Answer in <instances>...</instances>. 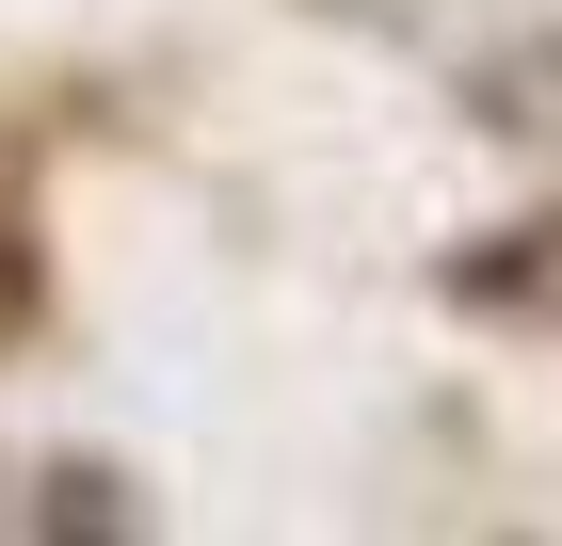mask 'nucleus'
Returning <instances> with one entry per match:
<instances>
[{
    "label": "nucleus",
    "mask_w": 562,
    "mask_h": 546,
    "mask_svg": "<svg viewBox=\"0 0 562 546\" xmlns=\"http://www.w3.org/2000/svg\"><path fill=\"white\" fill-rule=\"evenodd\" d=\"M450 290H467V305H562V225H515V242L450 257Z\"/></svg>",
    "instance_id": "obj_1"
},
{
    "label": "nucleus",
    "mask_w": 562,
    "mask_h": 546,
    "mask_svg": "<svg viewBox=\"0 0 562 546\" xmlns=\"http://www.w3.org/2000/svg\"><path fill=\"white\" fill-rule=\"evenodd\" d=\"M130 482H97V466H65V482H48V514H33V546H130Z\"/></svg>",
    "instance_id": "obj_2"
},
{
    "label": "nucleus",
    "mask_w": 562,
    "mask_h": 546,
    "mask_svg": "<svg viewBox=\"0 0 562 546\" xmlns=\"http://www.w3.org/2000/svg\"><path fill=\"white\" fill-rule=\"evenodd\" d=\"M0 305H16V257H0Z\"/></svg>",
    "instance_id": "obj_3"
}]
</instances>
